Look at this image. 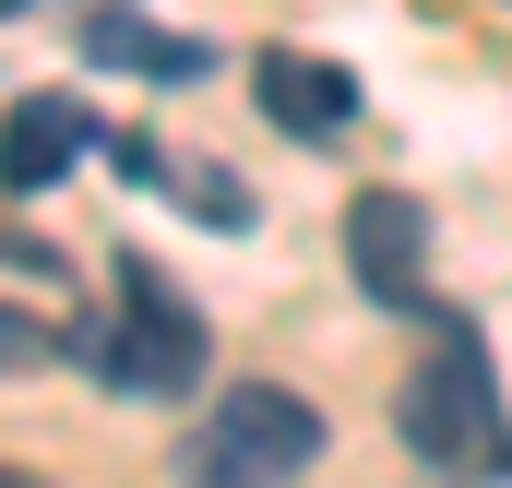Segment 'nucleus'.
I'll return each instance as SVG.
<instances>
[{
  "label": "nucleus",
  "mask_w": 512,
  "mask_h": 488,
  "mask_svg": "<svg viewBox=\"0 0 512 488\" xmlns=\"http://www.w3.org/2000/svg\"><path fill=\"white\" fill-rule=\"evenodd\" d=\"M298 465H322V405H298L286 381H227L191 441V488H286Z\"/></svg>",
  "instance_id": "3"
},
{
  "label": "nucleus",
  "mask_w": 512,
  "mask_h": 488,
  "mask_svg": "<svg viewBox=\"0 0 512 488\" xmlns=\"http://www.w3.org/2000/svg\"><path fill=\"white\" fill-rule=\"evenodd\" d=\"M167 191H179V215H203V227H251V191H239L227 167H179Z\"/></svg>",
  "instance_id": "9"
},
{
  "label": "nucleus",
  "mask_w": 512,
  "mask_h": 488,
  "mask_svg": "<svg viewBox=\"0 0 512 488\" xmlns=\"http://www.w3.org/2000/svg\"><path fill=\"white\" fill-rule=\"evenodd\" d=\"M108 393H143V405H179V393H203V369H215V334H203V310L167 286V262H143L120 250V310H108V334H72Z\"/></svg>",
  "instance_id": "2"
},
{
  "label": "nucleus",
  "mask_w": 512,
  "mask_h": 488,
  "mask_svg": "<svg viewBox=\"0 0 512 488\" xmlns=\"http://www.w3.org/2000/svg\"><path fill=\"white\" fill-rule=\"evenodd\" d=\"M84 143H96V120L72 108V96H24L12 120H0V191H60L72 167H84Z\"/></svg>",
  "instance_id": "7"
},
{
  "label": "nucleus",
  "mask_w": 512,
  "mask_h": 488,
  "mask_svg": "<svg viewBox=\"0 0 512 488\" xmlns=\"http://www.w3.org/2000/svg\"><path fill=\"white\" fill-rule=\"evenodd\" d=\"M108 155H120V179H131V191H167V143H155V131H120Z\"/></svg>",
  "instance_id": "10"
},
{
  "label": "nucleus",
  "mask_w": 512,
  "mask_h": 488,
  "mask_svg": "<svg viewBox=\"0 0 512 488\" xmlns=\"http://www.w3.org/2000/svg\"><path fill=\"white\" fill-rule=\"evenodd\" d=\"M12 12H36V0H0V24H12Z\"/></svg>",
  "instance_id": "12"
},
{
  "label": "nucleus",
  "mask_w": 512,
  "mask_h": 488,
  "mask_svg": "<svg viewBox=\"0 0 512 488\" xmlns=\"http://www.w3.org/2000/svg\"><path fill=\"white\" fill-rule=\"evenodd\" d=\"M393 441L417 453V477H441V488L501 477L512 429H501V381H489L477 322H441V334H429V358L405 369V393H393Z\"/></svg>",
  "instance_id": "1"
},
{
  "label": "nucleus",
  "mask_w": 512,
  "mask_h": 488,
  "mask_svg": "<svg viewBox=\"0 0 512 488\" xmlns=\"http://www.w3.org/2000/svg\"><path fill=\"white\" fill-rule=\"evenodd\" d=\"M0 488H48V477H36V465H0Z\"/></svg>",
  "instance_id": "11"
},
{
  "label": "nucleus",
  "mask_w": 512,
  "mask_h": 488,
  "mask_svg": "<svg viewBox=\"0 0 512 488\" xmlns=\"http://www.w3.org/2000/svg\"><path fill=\"white\" fill-rule=\"evenodd\" d=\"M84 60H96V72H143V84H203V72H215V48H203V36H179V24H155L143 0L84 12Z\"/></svg>",
  "instance_id": "6"
},
{
  "label": "nucleus",
  "mask_w": 512,
  "mask_h": 488,
  "mask_svg": "<svg viewBox=\"0 0 512 488\" xmlns=\"http://www.w3.org/2000/svg\"><path fill=\"white\" fill-rule=\"evenodd\" d=\"M346 274H358L370 310H417V286H429V215H417V191H358L346 203Z\"/></svg>",
  "instance_id": "4"
},
{
  "label": "nucleus",
  "mask_w": 512,
  "mask_h": 488,
  "mask_svg": "<svg viewBox=\"0 0 512 488\" xmlns=\"http://www.w3.org/2000/svg\"><path fill=\"white\" fill-rule=\"evenodd\" d=\"M251 96H262V120L286 131V143H334V131L358 120V72H334V60H310V48H262Z\"/></svg>",
  "instance_id": "5"
},
{
  "label": "nucleus",
  "mask_w": 512,
  "mask_h": 488,
  "mask_svg": "<svg viewBox=\"0 0 512 488\" xmlns=\"http://www.w3.org/2000/svg\"><path fill=\"white\" fill-rule=\"evenodd\" d=\"M72 358V334L60 322H36V310H0V381H24V369H60Z\"/></svg>",
  "instance_id": "8"
}]
</instances>
